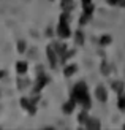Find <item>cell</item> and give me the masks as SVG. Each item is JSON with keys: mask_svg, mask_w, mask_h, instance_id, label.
I'll return each instance as SVG.
<instances>
[{"mask_svg": "<svg viewBox=\"0 0 125 130\" xmlns=\"http://www.w3.org/2000/svg\"><path fill=\"white\" fill-rule=\"evenodd\" d=\"M68 21H70L68 13H62V14H60V19H59V25H57V35L60 37V38H68V37L71 35Z\"/></svg>", "mask_w": 125, "mask_h": 130, "instance_id": "obj_2", "label": "cell"}, {"mask_svg": "<svg viewBox=\"0 0 125 130\" xmlns=\"http://www.w3.org/2000/svg\"><path fill=\"white\" fill-rule=\"evenodd\" d=\"M76 41H78V44H82V34H81V32L76 34Z\"/></svg>", "mask_w": 125, "mask_h": 130, "instance_id": "obj_15", "label": "cell"}, {"mask_svg": "<svg viewBox=\"0 0 125 130\" xmlns=\"http://www.w3.org/2000/svg\"><path fill=\"white\" fill-rule=\"evenodd\" d=\"M123 6H125V0H123Z\"/></svg>", "mask_w": 125, "mask_h": 130, "instance_id": "obj_20", "label": "cell"}, {"mask_svg": "<svg viewBox=\"0 0 125 130\" xmlns=\"http://www.w3.org/2000/svg\"><path fill=\"white\" fill-rule=\"evenodd\" d=\"M85 125H87L89 128H98V127H100V122H98V121H89V119H87Z\"/></svg>", "mask_w": 125, "mask_h": 130, "instance_id": "obj_10", "label": "cell"}, {"mask_svg": "<svg viewBox=\"0 0 125 130\" xmlns=\"http://www.w3.org/2000/svg\"><path fill=\"white\" fill-rule=\"evenodd\" d=\"M87 113H85V111H82L81 114H79V122H81V124H84V122H87Z\"/></svg>", "mask_w": 125, "mask_h": 130, "instance_id": "obj_13", "label": "cell"}, {"mask_svg": "<svg viewBox=\"0 0 125 130\" xmlns=\"http://www.w3.org/2000/svg\"><path fill=\"white\" fill-rule=\"evenodd\" d=\"M25 49H27V44H25V41H22V40H19V41H17V51H19V53L22 54V53H24Z\"/></svg>", "mask_w": 125, "mask_h": 130, "instance_id": "obj_11", "label": "cell"}, {"mask_svg": "<svg viewBox=\"0 0 125 130\" xmlns=\"http://www.w3.org/2000/svg\"><path fill=\"white\" fill-rule=\"evenodd\" d=\"M3 76H5V71H2V70H0V79H2Z\"/></svg>", "mask_w": 125, "mask_h": 130, "instance_id": "obj_17", "label": "cell"}, {"mask_svg": "<svg viewBox=\"0 0 125 130\" xmlns=\"http://www.w3.org/2000/svg\"><path fill=\"white\" fill-rule=\"evenodd\" d=\"M27 70H29V63L27 62H24V60L16 62V71H17L19 75H25V73H27Z\"/></svg>", "mask_w": 125, "mask_h": 130, "instance_id": "obj_7", "label": "cell"}, {"mask_svg": "<svg viewBox=\"0 0 125 130\" xmlns=\"http://www.w3.org/2000/svg\"><path fill=\"white\" fill-rule=\"evenodd\" d=\"M100 43L103 44V46H106V44H109V43H111V37H109V35H104V37H101Z\"/></svg>", "mask_w": 125, "mask_h": 130, "instance_id": "obj_12", "label": "cell"}, {"mask_svg": "<svg viewBox=\"0 0 125 130\" xmlns=\"http://www.w3.org/2000/svg\"><path fill=\"white\" fill-rule=\"evenodd\" d=\"M49 83V78L46 76V75H43V73H40L38 75V78H37V81H35V86H33V92L35 94H38L40 90L46 86V84Z\"/></svg>", "mask_w": 125, "mask_h": 130, "instance_id": "obj_3", "label": "cell"}, {"mask_svg": "<svg viewBox=\"0 0 125 130\" xmlns=\"http://www.w3.org/2000/svg\"><path fill=\"white\" fill-rule=\"evenodd\" d=\"M71 99H73L76 103H81L84 105V108H89L90 106V99H89V94H87V86L84 83H78L76 86L71 90Z\"/></svg>", "mask_w": 125, "mask_h": 130, "instance_id": "obj_1", "label": "cell"}, {"mask_svg": "<svg viewBox=\"0 0 125 130\" xmlns=\"http://www.w3.org/2000/svg\"><path fill=\"white\" fill-rule=\"evenodd\" d=\"M21 105H22V108L25 109V111H29V114H35V111H37V108H35V102L33 100H29V99H21Z\"/></svg>", "mask_w": 125, "mask_h": 130, "instance_id": "obj_5", "label": "cell"}, {"mask_svg": "<svg viewBox=\"0 0 125 130\" xmlns=\"http://www.w3.org/2000/svg\"><path fill=\"white\" fill-rule=\"evenodd\" d=\"M75 105H76V102H75L73 99H71L70 102H67V103L63 105V113H65V114H70V113H73Z\"/></svg>", "mask_w": 125, "mask_h": 130, "instance_id": "obj_8", "label": "cell"}, {"mask_svg": "<svg viewBox=\"0 0 125 130\" xmlns=\"http://www.w3.org/2000/svg\"><path fill=\"white\" fill-rule=\"evenodd\" d=\"M101 71H103V73H104V75H108V73H109V68H108V63H103V65H101Z\"/></svg>", "mask_w": 125, "mask_h": 130, "instance_id": "obj_16", "label": "cell"}, {"mask_svg": "<svg viewBox=\"0 0 125 130\" xmlns=\"http://www.w3.org/2000/svg\"><path fill=\"white\" fill-rule=\"evenodd\" d=\"M82 2H84V5H85V3H90V0H82Z\"/></svg>", "mask_w": 125, "mask_h": 130, "instance_id": "obj_18", "label": "cell"}, {"mask_svg": "<svg viewBox=\"0 0 125 130\" xmlns=\"http://www.w3.org/2000/svg\"><path fill=\"white\" fill-rule=\"evenodd\" d=\"M119 109H122V111L125 109V95L123 97L120 95V99H119Z\"/></svg>", "mask_w": 125, "mask_h": 130, "instance_id": "obj_14", "label": "cell"}, {"mask_svg": "<svg viewBox=\"0 0 125 130\" xmlns=\"http://www.w3.org/2000/svg\"><path fill=\"white\" fill-rule=\"evenodd\" d=\"M95 97L98 99V102L104 103V102L108 100V92H106V89H104L103 86H98V87L95 89Z\"/></svg>", "mask_w": 125, "mask_h": 130, "instance_id": "obj_6", "label": "cell"}, {"mask_svg": "<svg viewBox=\"0 0 125 130\" xmlns=\"http://www.w3.org/2000/svg\"><path fill=\"white\" fill-rule=\"evenodd\" d=\"M75 71H76V67H75V65H67V67H65V70H63V75L67 76V78H70L71 75H75Z\"/></svg>", "mask_w": 125, "mask_h": 130, "instance_id": "obj_9", "label": "cell"}, {"mask_svg": "<svg viewBox=\"0 0 125 130\" xmlns=\"http://www.w3.org/2000/svg\"><path fill=\"white\" fill-rule=\"evenodd\" d=\"M63 2H70V0H63Z\"/></svg>", "mask_w": 125, "mask_h": 130, "instance_id": "obj_19", "label": "cell"}, {"mask_svg": "<svg viewBox=\"0 0 125 130\" xmlns=\"http://www.w3.org/2000/svg\"><path fill=\"white\" fill-rule=\"evenodd\" d=\"M46 54H48V60H49V63H51V67L56 68V67H57V59H59V56H57V53H56L54 46H49L48 49H46Z\"/></svg>", "mask_w": 125, "mask_h": 130, "instance_id": "obj_4", "label": "cell"}]
</instances>
